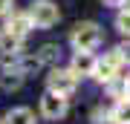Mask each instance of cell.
<instances>
[{"label":"cell","instance_id":"cell-2","mask_svg":"<svg viewBox=\"0 0 130 124\" xmlns=\"http://www.w3.org/2000/svg\"><path fill=\"white\" fill-rule=\"evenodd\" d=\"M26 14H29V20H32V26H38V29H52L61 20V9L52 0H35Z\"/></svg>","mask_w":130,"mask_h":124},{"label":"cell","instance_id":"cell-4","mask_svg":"<svg viewBox=\"0 0 130 124\" xmlns=\"http://www.w3.org/2000/svg\"><path fill=\"white\" fill-rule=\"evenodd\" d=\"M119 72H121V61L116 58V52H113V55L95 58V66H93V75H90V78H95L98 84H113L119 78Z\"/></svg>","mask_w":130,"mask_h":124},{"label":"cell","instance_id":"cell-13","mask_svg":"<svg viewBox=\"0 0 130 124\" xmlns=\"http://www.w3.org/2000/svg\"><path fill=\"white\" fill-rule=\"evenodd\" d=\"M116 29L124 38H130V9H119V14H116Z\"/></svg>","mask_w":130,"mask_h":124},{"label":"cell","instance_id":"cell-8","mask_svg":"<svg viewBox=\"0 0 130 124\" xmlns=\"http://www.w3.org/2000/svg\"><path fill=\"white\" fill-rule=\"evenodd\" d=\"M110 124H130V98H119L110 110Z\"/></svg>","mask_w":130,"mask_h":124},{"label":"cell","instance_id":"cell-5","mask_svg":"<svg viewBox=\"0 0 130 124\" xmlns=\"http://www.w3.org/2000/svg\"><path fill=\"white\" fill-rule=\"evenodd\" d=\"M67 104H70V98H64V95H58V92H43V98H41V115L43 118H49V121H58V118H64L67 115Z\"/></svg>","mask_w":130,"mask_h":124},{"label":"cell","instance_id":"cell-12","mask_svg":"<svg viewBox=\"0 0 130 124\" xmlns=\"http://www.w3.org/2000/svg\"><path fill=\"white\" fill-rule=\"evenodd\" d=\"M20 46H23L20 38H14V35H9V32L0 35V52H23Z\"/></svg>","mask_w":130,"mask_h":124},{"label":"cell","instance_id":"cell-14","mask_svg":"<svg viewBox=\"0 0 130 124\" xmlns=\"http://www.w3.org/2000/svg\"><path fill=\"white\" fill-rule=\"evenodd\" d=\"M18 61H20V52H0V66L6 69H18Z\"/></svg>","mask_w":130,"mask_h":124},{"label":"cell","instance_id":"cell-6","mask_svg":"<svg viewBox=\"0 0 130 124\" xmlns=\"http://www.w3.org/2000/svg\"><path fill=\"white\" fill-rule=\"evenodd\" d=\"M6 26H3V32H9V35H14V38H20V41H23V38L32 32V20H29V14L26 12H9L6 14Z\"/></svg>","mask_w":130,"mask_h":124},{"label":"cell","instance_id":"cell-3","mask_svg":"<svg viewBox=\"0 0 130 124\" xmlns=\"http://www.w3.org/2000/svg\"><path fill=\"white\" fill-rule=\"evenodd\" d=\"M46 90L49 92H58V95L70 98L75 90H78V75L72 72V69H52V72L46 75Z\"/></svg>","mask_w":130,"mask_h":124},{"label":"cell","instance_id":"cell-9","mask_svg":"<svg viewBox=\"0 0 130 124\" xmlns=\"http://www.w3.org/2000/svg\"><path fill=\"white\" fill-rule=\"evenodd\" d=\"M6 124H35V113L29 107H12L6 113Z\"/></svg>","mask_w":130,"mask_h":124},{"label":"cell","instance_id":"cell-18","mask_svg":"<svg viewBox=\"0 0 130 124\" xmlns=\"http://www.w3.org/2000/svg\"><path fill=\"white\" fill-rule=\"evenodd\" d=\"M121 92H124V98H130V75H124V81H121Z\"/></svg>","mask_w":130,"mask_h":124},{"label":"cell","instance_id":"cell-15","mask_svg":"<svg viewBox=\"0 0 130 124\" xmlns=\"http://www.w3.org/2000/svg\"><path fill=\"white\" fill-rule=\"evenodd\" d=\"M116 58L121 61V64H130V38H127V41H121V43L116 46Z\"/></svg>","mask_w":130,"mask_h":124},{"label":"cell","instance_id":"cell-16","mask_svg":"<svg viewBox=\"0 0 130 124\" xmlns=\"http://www.w3.org/2000/svg\"><path fill=\"white\" fill-rule=\"evenodd\" d=\"M107 121H110V110L95 107V110H93V124H107Z\"/></svg>","mask_w":130,"mask_h":124},{"label":"cell","instance_id":"cell-11","mask_svg":"<svg viewBox=\"0 0 130 124\" xmlns=\"http://www.w3.org/2000/svg\"><path fill=\"white\" fill-rule=\"evenodd\" d=\"M58 58H61V49H58V43H43L41 49H38V61H41V66H49V64H55Z\"/></svg>","mask_w":130,"mask_h":124},{"label":"cell","instance_id":"cell-19","mask_svg":"<svg viewBox=\"0 0 130 124\" xmlns=\"http://www.w3.org/2000/svg\"><path fill=\"white\" fill-rule=\"evenodd\" d=\"M104 6H110V9H121V3H124V0H101Z\"/></svg>","mask_w":130,"mask_h":124},{"label":"cell","instance_id":"cell-17","mask_svg":"<svg viewBox=\"0 0 130 124\" xmlns=\"http://www.w3.org/2000/svg\"><path fill=\"white\" fill-rule=\"evenodd\" d=\"M9 12H14V0H0V17H6Z\"/></svg>","mask_w":130,"mask_h":124},{"label":"cell","instance_id":"cell-1","mask_svg":"<svg viewBox=\"0 0 130 124\" xmlns=\"http://www.w3.org/2000/svg\"><path fill=\"white\" fill-rule=\"evenodd\" d=\"M101 26H98L95 20H81L75 23L72 35H70V43L75 46V52H93L101 46Z\"/></svg>","mask_w":130,"mask_h":124},{"label":"cell","instance_id":"cell-7","mask_svg":"<svg viewBox=\"0 0 130 124\" xmlns=\"http://www.w3.org/2000/svg\"><path fill=\"white\" fill-rule=\"evenodd\" d=\"M93 66H95V55H93V52H75V55H72L70 69L78 75V78H84V75H93Z\"/></svg>","mask_w":130,"mask_h":124},{"label":"cell","instance_id":"cell-10","mask_svg":"<svg viewBox=\"0 0 130 124\" xmlns=\"http://www.w3.org/2000/svg\"><path fill=\"white\" fill-rule=\"evenodd\" d=\"M23 78H26V75H20L18 69H6V72L0 75V87H3L6 92H14V90L23 87Z\"/></svg>","mask_w":130,"mask_h":124}]
</instances>
